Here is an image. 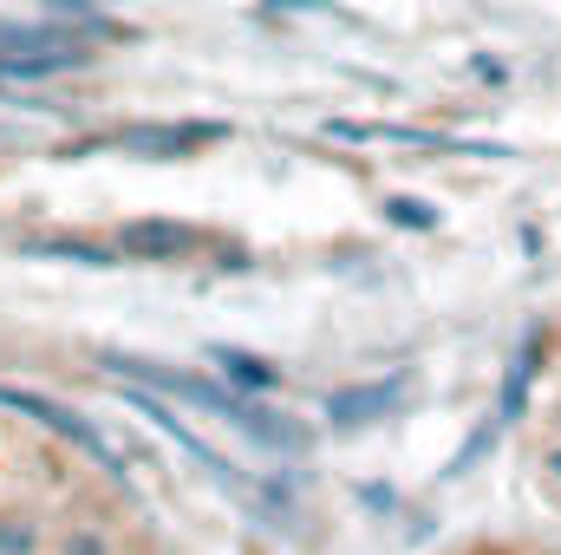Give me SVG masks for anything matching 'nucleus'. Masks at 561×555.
Here are the masks:
<instances>
[{
    "instance_id": "nucleus-1",
    "label": "nucleus",
    "mask_w": 561,
    "mask_h": 555,
    "mask_svg": "<svg viewBox=\"0 0 561 555\" xmlns=\"http://www.w3.org/2000/svg\"><path fill=\"white\" fill-rule=\"evenodd\" d=\"M118 380L150 386V393H170V399H190V406H203V412H222L236 431H249V438H262V444H275V451H307V431L268 424L255 406H242L236 393H216V386H203V380H183V373H163V366H144V360H118Z\"/></svg>"
},
{
    "instance_id": "nucleus-2",
    "label": "nucleus",
    "mask_w": 561,
    "mask_h": 555,
    "mask_svg": "<svg viewBox=\"0 0 561 555\" xmlns=\"http://www.w3.org/2000/svg\"><path fill=\"white\" fill-rule=\"evenodd\" d=\"M118 393H125V406H131V412H138V418H150V424H157L163 438H176V451H190V457H196L203 471H216L222 484H236L242 497H255V484H249V477H242V471H236V464H229L222 451H209V444H203V438H196V431H190L183 418L170 412V406H163V399H157L150 386H125V380H118Z\"/></svg>"
},
{
    "instance_id": "nucleus-3",
    "label": "nucleus",
    "mask_w": 561,
    "mask_h": 555,
    "mask_svg": "<svg viewBox=\"0 0 561 555\" xmlns=\"http://www.w3.org/2000/svg\"><path fill=\"white\" fill-rule=\"evenodd\" d=\"M0 412H20V418H39L46 431H59V438H72V444H85L105 471H125L118 457H112V444L85 424L79 412H66V406H53V399H39V393H20V386H0Z\"/></svg>"
},
{
    "instance_id": "nucleus-4",
    "label": "nucleus",
    "mask_w": 561,
    "mask_h": 555,
    "mask_svg": "<svg viewBox=\"0 0 561 555\" xmlns=\"http://www.w3.org/2000/svg\"><path fill=\"white\" fill-rule=\"evenodd\" d=\"M209 138H216V125H131V132H118L131 157H183V150H203Z\"/></svg>"
},
{
    "instance_id": "nucleus-5",
    "label": "nucleus",
    "mask_w": 561,
    "mask_h": 555,
    "mask_svg": "<svg viewBox=\"0 0 561 555\" xmlns=\"http://www.w3.org/2000/svg\"><path fill=\"white\" fill-rule=\"evenodd\" d=\"M399 393H405V386H353V393H333V399H327V418H333V424L386 418L392 406H399Z\"/></svg>"
},
{
    "instance_id": "nucleus-6",
    "label": "nucleus",
    "mask_w": 561,
    "mask_h": 555,
    "mask_svg": "<svg viewBox=\"0 0 561 555\" xmlns=\"http://www.w3.org/2000/svg\"><path fill=\"white\" fill-rule=\"evenodd\" d=\"M190 249V229L176 223H131L125 229V256H144V262H176Z\"/></svg>"
},
{
    "instance_id": "nucleus-7",
    "label": "nucleus",
    "mask_w": 561,
    "mask_h": 555,
    "mask_svg": "<svg viewBox=\"0 0 561 555\" xmlns=\"http://www.w3.org/2000/svg\"><path fill=\"white\" fill-rule=\"evenodd\" d=\"M327 132L346 138V144H437L431 132H405V125H353V118H333Z\"/></svg>"
},
{
    "instance_id": "nucleus-8",
    "label": "nucleus",
    "mask_w": 561,
    "mask_h": 555,
    "mask_svg": "<svg viewBox=\"0 0 561 555\" xmlns=\"http://www.w3.org/2000/svg\"><path fill=\"white\" fill-rule=\"evenodd\" d=\"M209 360H216V366H222V373H229L236 386H249V393H262V386H275V366H262L255 353H236V347H216Z\"/></svg>"
},
{
    "instance_id": "nucleus-9",
    "label": "nucleus",
    "mask_w": 561,
    "mask_h": 555,
    "mask_svg": "<svg viewBox=\"0 0 561 555\" xmlns=\"http://www.w3.org/2000/svg\"><path fill=\"white\" fill-rule=\"evenodd\" d=\"M386 216L399 229H437V209H424L419 196H386Z\"/></svg>"
},
{
    "instance_id": "nucleus-10",
    "label": "nucleus",
    "mask_w": 561,
    "mask_h": 555,
    "mask_svg": "<svg viewBox=\"0 0 561 555\" xmlns=\"http://www.w3.org/2000/svg\"><path fill=\"white\" fill-rule=\"evenodd\" d=\"M59 7H72V13H92V0H59Z\"/></svg>"
},
{
    "instance_id": "nucleus-11",
    "label": "nucleus",
    "mask_w": 561,
    "mask_h": 555,
    "mask_svg": "<svg viewBox=\"0 0 561 555\" xmlns=\"http://www.w3.org/2000/svg\"><path fill=\"white\" fill-rule=\"evenodd\" d=\"M72 555H99V543H92V536H85V543H79V550H72Z\"/></svg>"
}]
</instances>
